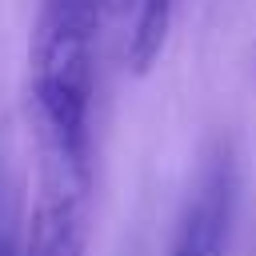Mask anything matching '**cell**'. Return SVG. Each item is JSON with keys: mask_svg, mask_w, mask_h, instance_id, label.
<instances>
[{"mask_svg": "<svg viewBox=\"0 0 256 256\" xmlns=\"http://www.w3.org/2000/svg\"><path fill=\"white\" fill-rule=\"evenodd\" d=\"M0 256H20V240H16V232H12L4 212H0Z\"/></svg>", "mask_w": 256, "mask_h": 256, "instance_id": "obj_6", "label": "cell"}, {"mask_svg": "<svg viewBox=\"0 0 256 256\" xmlns=\"http://www.w3.org/2000/svg\"><path fill=\"white\" fill-rule=\"evenodd\" d=\"M96 4H100V20L120 28V44H124V32H128V24L136 16V0H96Z\"/></svg>", "mask_w": 256, "mask_h": 256, "instance_id": "obj_5", "label": "cell"}, {"mask_svg": "<svg viewBox=\"0 0 256 256\" xmlns=\"http://www.w3.org/2000/svg\"><path fill=\"white\" fill-rule=\"evenodd\" d=\"M172 12H176V0H136V16H132L128 32H124V44H120L124 64L136 76H144L160 60L168 28H172Z\"/></svg>", "mask_w": 256, "mask_h": 256, "instance_id": "obj_4", "label": "cell"}, {"mask_svg": "<svg viewBox=\"0 0 256 256\" xmlns=\"http://www.w3.org/2000/svg\"><path fill=\"white\" fill-rule=\"evenodd\" d=\"M232 200H236V168L228 148H220L196 176V188L184 204L172 240V256H228Z\"/></svg>", "mask_w": 256, "mask_h": 256, "instance_id": "obj_3", "label": "cell"}, {"mask_svg": "<svg viewBox=\"0 0 256 256\" xmlns=\"http://www.w3.org/2000/svg\"><path fill=\"white\" fill-rule=\"evenodd\" d=\"M36 136V192L20 256H84L92 232V140Z\"/></svg>", "mask_w": 256, "mask_h": 256, "instance_id": "obj_2", "label": "cell"}, {"mask_svg": "<svg viewBox=\"0 0 256 256\" xmlns=\"http://www.w3.org/2000/svg\"><path fill=\"white\" fill-rule=\"evenodd\" d=\"M96 0H40L28 40V116L32 132L92 140L96 92Z\"/></svg>", "mask_w": 256, "mask_h": 256, "instance_id": "obj_1", "label": "cell"}]
</instances>
